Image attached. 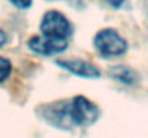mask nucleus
<instances>
[{
    "instance_id": "obj_1",
    "label": "nucleus",
    "mask_w": 148,
    "mask_h": 138,
    "mask_svg": "<svg viewBox=\"0 0 148 138\" xmlns=\"http://www.w3.org/2000/svg\"><path fill=\"white\" fill-rule=\"evenodd\" d=\"M66 112L69 124L78 127H89L99 117L98 106L85 96H75L69 104H66Z\"/></svg>"
},
{
    "instance_id": "obj_10",
    "label": "nucleus",
    "mask_w": 148,
    "mask_h": 138,
    "mask_svg": "<svg viewBox=\"0 0 148 138\" xmlns=\"http://www.w3.org/2000/svg\"><path fill=\"white\" fill-rule=\"evenodd\" d=\"M6 42H7V38H6V33H4V32H3V30L0 29V47H1V46H3V45H4Z\"/></svg>"
},
{
    "instance_id": "obj_2",
    "label": "nucleus",
    "mask_w": 148,
    "mask_h": 138,
    "mask_svg": "<svg viewBox=\"0 0 148 138\" xmlns=\"http://www.w3.org/2000/svg\"><path fill=\"white\" fill-rule=\"evenodd\" d=\"M94 45L103 58H115L124 55L128 49L127 41L114 29H102L95 35Z\"/></svg>"
},
{
    "instance_id": "obj_5",
    "label": "nucleus",
    "mask_w": 148,
    "mask_h": 138,
    "mask_svg": "<svg viewBox=\"0 0 148 138\" xmlns=\"http://www.w3.org/2000/svg\"><path fill=\"white\" fill-rule=\"evenodd\" d=\"M56 65L62 66L63 69L78 75V76H84V78H98L99 71L98 68L86 60H81V59H68V60H58Z\"/></svg>"
},
{
    "instance_id": "obj_6",
    "label": "nucleus",
    "mask_w": 148,
    "mask_h": 138,
    "mask_svg": "<svg viewBox=\"0 0 148 138\" xmlns=\"http://www.w3.org/2000/svg\"><path fill=\"white\" fill-rule=\"evenodd\" d=\"M111 73L114 78H116L118 81L124 82V84H134L138 78V75L130 69V68H125V66H116V68H112L111 69Z\"/></svg>"
},
{
    "instance_id": "obj_4",
    "label": "nucleus",
    "mask_w": 148,
    "mask_h": 138,
    "mask_svg": "<svg viewBox=\"0 0 148 138\" xmlns=\"http://www.w3.org/2000/svg\"><path fill=\"white\" fill-rule=\"evenodd\" d=\"M68 39H58L46 35H36L32 39H29L27 46L30 50L40 53V55H56L63 52L68 47Z\"/></svg>"
},
{
    "instance_id": "obj_9",
    "label": "nucleus",
    "mask_w": 148,
    "mask_h": 138,
    "mask_svg": "<svg viewBox=\"0 0 148 138\" xmlns=\"http://www.w3.org/2000/svg\"><path fill=\"white\" fill-rule=\"evenodd\" d=\"M106 1H108L112 7L118 9V7H121V6L124 4V1H125V0H106Z\"/></svg>"
},
{
    "instance_id": "obj_8",
    "label": "nucleus",
    "mask_w": 148,
    "mask_h": 138,
    "mask_svg": "<svg viewBox=\"0 0 148 138\" xmlns=\"http://www.w3.org/2000/svg\"><path fill=\"white\" fill-rule=\"evenodd\" d=\"M10 1L19 9H27L32 4V0H10Z\"/></svg>"
},
{
    "instance_id": "obj_7",
    "label": "nucleus",
    "mask_w": 148,
    "mask_h": 138,
    "mask_svg": "<svg viewBox=\"0 0 148 138\" xmlns=\"http://www.w3.org/2000/svg\"><path fill=\"white\" fill-rule=\"evenodd\" d=\"M12 73V63L9 59L0 56V84L4 82Z\"/></svg>"
},
{
    "instance_id": "obj_3",
    "label": "nucleus",
    "mask_w": 148,
    "mask_h": 138,
    "mask_svg": "<svg viewBox=\"0 0 148 138\" xmlns=\"http://www.w3.org/2000/svg\"><path fill=\"white\" fill-rule=\"evenodd\" d=\"M40 32L42 35H46V36L69 41L72 35V26L65 14H62L58 10H49L42 17Z\"/></svg>"
}]
</instances>
